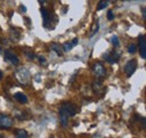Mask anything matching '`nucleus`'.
I'll use <instances>...</instances> for the list:
<instances>
[{
  "label": "nucleus",
  "mask_w": 146,
  "mask_h": 138,
  "mask_svg": "<svg viewBox=\"0 0 146 138\" xmlns=\"http://www.w3.org/2000/svg\"><path fill=\"white\" fill-rule=\"evenodd\" d=\"M14 125V120L7 115H0V129H9Z\"/></svg>",
  "instance_id": "f257e3e1"
},
{
  "label": "nucleus",
  "mask_w": 146,
  "mask_h": 138,
  "mask_svg": "<svg viewBox=\"0 0 146 138\" xmlns=\"http://www.w3.org/2000/svg\"><path fill=\"white\" fill-rule=\"evenodd\" d=\"M60 110H62L63 112H65L69 117H72V116H74V115L76 113V108H75V105L72 104H69V102H65V104H62Z\"/></svg>",
  "instance_id": "f03ea898"
},
{
  "label": "nucleus",
  "mask_w": 146,
  "mask_h": 138,
  "mask_svg": "<svg viewBox=\"0 0 146 138\" xmlns=\"http://www.w3.org/2000/svg\"><path fill=\"white\" fill-rule=\"evenodd\" d=\"M3 57H5V61H7V62H9V63H11L14 65H18L19 64L18 56L14 52H11V51H6Z\"/></svg>",
  "instance_id": "7ed1b4c3"
},
{
  "label": "nucleus",
  "mask_w": 146,
  "mask_h": 138,
  "mask_svg": "<svg viewBox=\"0 0 146 138\" xmlns=\"http://www.w3.org/2000/svg\"><path fill=\"white\" fill-rule=\"evenodd\" d=\"M137 68V62L136 60H131V61H128L125 65V72L127 74V76H131L134 74V72L136 71Z\"/></svg>",
  "instance_id": "20e7f679"
},
{
  "label": "nucleus",
  "mask_w": 146,
  "mask_h": 138,
  "mask_svg": "<svg viewBox=\"0 0 146 138\" xmlns=\"http://www.w3.org/2000/svg\"><path fill=\"white\" fill-rule=\"evenodd\" d=\"M119 57H120V55L118 54L117 52H109L107 53L106 55H105V60L107 61V62H109L110 64H115V63H117L118 62V60H119Z\"/></svg>",
  "instance_id": "39448f33"
},
{
  "label": "nucleus",
  "mask_w": 146,
  "mask_h": 138,
  "mask_svg": "<svg viewBox=\"0 0 146 138\" xmlns=\"http://www.w3.org/2000/svg\"><path fill=\"white\" fill-rule=\"evenodd\" d=\"M93 72H94V74H96L97 76H99V78L106 75V69H105V66H104L101 63H96V64L93 65Z\"/></svg>",
  "instance_id": "423d86ee"
},
{
  "label": "nucleus",
  "mask_w": 146,
  "mask_h": 138,
  "mask_svg": "<svg viewBox=\"0 0 146 138\" xmlns=\"http://www.w3.org/2000/svg\"><path fill=\"white\" fill-rule=\"evenodd\" d=\"M139 50H141V56L142 58H146V39L145 36L142 35L139 37Z\"/></svg>",
  "instance_id": "0eeeda50"
},
{
  "label": "nucleus",
  "mask_w": 146,
  "mask_h": 138,
  "mask_svg": "<svg viewBox=\"0 0 146 138\" xmlns=\"http://www.w3.org/2000/svg\"><path fill=\"white\" fill-rule=\"evenodd\" d=\"M78 43H79V39H78V38H73L72 42H66V43L63 44V50H64L65 52H69V51L72 50Z\"/></svg>",
  "instance_id": "6e6552de"
},
{
  "label": "nucleus",
  "mask_w": 146,
  "mask_h": 138,
  "mask_svg": "<svg viewBox=\"0 0 146 138\" xmlns=\"http://www.w3.org/2000/svg\"><path fill=\"white\" fill-rule=\"evenodd\" d=\"M14 98L18 101L19 104H27V101H28V99H27V96L26 94H24V93H21V92H17V93H15L14 94Z\"/></svg>",
  "instance_id": "1a4fd4ad"
},
{
  "label": "nucleus",
  "mask_w": 146,
  "mask_h": 138,
  "mask_svg": "<svg viewBox=\"0 0 146 138\" xmlns=\"http://www.w3.org/2000/svg\"><path fill=\"white\" fill-rule=\"evenodd\" d=\"M40 14H42V17L44 19V25L46 26L47 25V21H48V19H50V13H48V10H46V9H40Z\"/></svg>",
  "instance_id": "9d476101"
},
{
  "label": "nucleus",
  "mask_w": 146,
  "mask_h": 138,
  "mask_svg": "<svg viewBox=\"0 0 146 138\" xmlns=\"http://www.w3.org/2000/svg\"><path fill=\"white\" fill-rule=\"evenodd\" d=\"M51 50L55 51V52H56V54H57L58 56H62V55H63V52H62L61 47H60L57 44H55V43H53V44L51 45Z\"/></svg>",
  "instance_id": "9b49d317"
},
{
  "label": "nucleus",
  "mask_w": 146,
  "mask_h": 138,
  "mask_svg": "<svg viewBox=\"0 0 146 138\" xmlns=\"http://www.w3.org/2000/svg\"><path fill=\"white\" fill-rule=\"evenodd\" d=\"M16 138H28L27 131H26V130H23V129L18 130L17 134H16Z\"/></svg>",
  "instance_id": "f8f14e48"
},
{
  "label": "nucleus",
  "mask_w": 146,
  "mask_h": 138,
  "mask_svg": "<svg viewBox=\"0 0 146 138\" xmlns=\"http://www.w3.org/2000/svg\"><path fill=\"white\" fill-rule=\"evenodd\" d=\"M98 29H99V21H96V24L93 25V27H92V29H91V33H90V37H92L93 35L96 34V33L98 32Z\"/></svg>",
  "instance_id": "ddd939ff"
},
{
  "label": "nucleus",
  "mask_w": 146,
  "mask_h": 138,
  "mask_svg": "<svg viewBox=\"0 0 146 138\" xmlns=\"http://www.w3.org/2000/svg\"><path fill=\"white\" fill-rule=\"evenodd\" d=\"M107 5H108V1H105V0H102V1H99L97 9H98V10H102L105 7H107Z\"/></svg>",
  "instance_id": "4468645a"
},
{
  "label": "nucleus",
  "mask_w": 146,
  "mask_h": 138,
  "mask_svg": "<svg viewBox=\"0 0 146 138\" xmlns=\"http://www.w3.org/2000/svg\"><path fill=\"white\" fill-rule=\"evenodd\" d=\"M136 50H137V46H136L135 44H130V45L128 46V53H130V54L136 53Z\"/></svg>",
  "instance_id": "2eb2a0df"
},
{
  "label": "nucleus",
  "mask_w": 146,
  "mask_h": 138,
  "mask_svg": "<svg viewBox=\"0 0 146 138\" xmlns=\"http://www.w3.org/2000/svg\"><path fill=\"white\" fill-rule=\"evenodd\" d=\"M111 42H112V44H113L116 47H117V46H119V39H118V37H117V36H112Z\"/></svg>",
  "instance_id": "dca6fc26"
},
{
  "label": "nucleus",
  "mask_w": 146,
  "mask_h": 138,
  "mask_svg": "<svg viewBox=\"0 0 146 138\" xmlns=\"http://www.w3.org/2000/svg\"><path fill=\"white\" fill-rule=\"evenodd\" d=\"M107 17H108V19H109V20H112V19H113V14H112V11H111V10H109V11H108Z\"/></svg>",
  "instance_id": "f3484780"
},
{
  "label": "nucleus",
  "mask_w": 146,
  "mask_h": 138,
  "mask_svg": "<svg viewBox=\"0 0 146 138\" xmlns=\"http://www.w3.org/2000/svg\"><path fill=\"white\" fill-rule=\"evenodd\" d=\"M142 13H143V18H144V19H145V18H146V13H145V7H143V8H142Z\"/></svg>",
  "instance_id": "a211bd4d"
},
{
  "label": "nucleus",
  "mask_w": 146,
  "mask_h": 138,
  "mask_svg": "<svg viewBox=\"0 0 146 138\" xmlns=\"http://www.w3.org/2000/svg\"><path fill=\"white\" fill-rule=\"evenodd\" d=\"M20 8H21V11L26 13V10H27V9H26V7H25V6H20Z\"/></svg>",
  "instance_id": "6ab92c4d"
},
{
  "label": "nucleus",
  "mask_w": 146,
  "mask_h": 138,
  "mask_svg": "<svg viewBox=\"0 0 146 138\" xmlns=\"http://www.w3.org/2000/svg\"><path fill=\"white\" fill-rule=\"evenodd\" d=\"M2 79V73H1V71H0V80Z\"/></svg>",
  "instance_id": "aec40b11"
},
{
  "label": "nucleus",
  "mask_w": 146,
  "mask_h": 138,
  "mask_svg": "<svg viewBox=\"0 0 146 138\" xmlns=\"http://www.w3.org/2000/svg\"><path fill=\"white\" fill-rule=\"evenodd\" d=\"M0 53H1V47H0Z\"/></svg>",
  "instance_id": "412c9836"
},
{
  "label": "nucleus",
  "mask_w": 146,
  "mask_h": 138,
  "mask_svg": "<svg viewBox=\"0 0 146 138\" xmlns=\"http://www.w3.org/2000/svg\"><path fill=\"white\" fill-rule=\"evenodd\" d=\"M0 138H2V136H0Z\"/></svg>",
  "instance_id": "4be33fe9"
},
{
  "label": "nucleus",
  "mask_w": 146,
  "mask_h": 138,
  "mask_svg": "<svg viewBox=\"0 0 146 138\" xmlns=\"http://www.w3.org/2000/svg\"><path fill=\"white\" fill-rule=\"evenodd\" d=\"M51 138H54V137H51Z\"/></svg>",
  "instance_id": "5701e85b"
}]
</instances>
